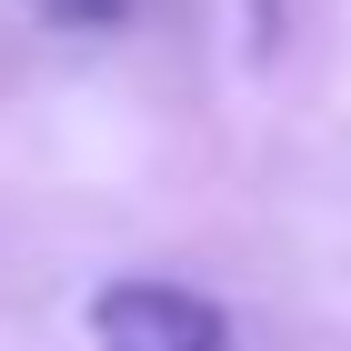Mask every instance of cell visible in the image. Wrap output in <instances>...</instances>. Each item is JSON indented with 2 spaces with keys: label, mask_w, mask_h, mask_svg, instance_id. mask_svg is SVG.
Listing matches in <instances>:
<instances>
[{
  "label": "cell",
  "mask_w": 351,
  "mask_h": 351,
  "mask_svg": "<svg viewBox=\"0 0 351 351\" xmlns=\"http://www.w3.org/2000/svg\"><path fill=\"white\" fill-rule=\"evenodd\" d=\"M90 341L101 351H231V322L181 281H110L90 301Z\"/></svg>",
  "instance_id": "6da1fadb"
},
{
  "label": "cell",
  "mask_w": 351,
  "mask_h": 351,
  "mask_svg": "<svg viewBox=\"0 0 351 351\" xmlns=\"http://www.w3.org/2000/svg\"><path fill=\"white\" fill-rule=\"evenodd\" d=\"M30 10H40L51 30H110L121 10H131V0H30Z\"/></svg>",
  "instance_id": "7a4b0ae2"
}]
</instances>
